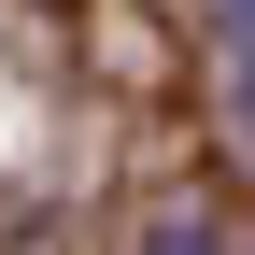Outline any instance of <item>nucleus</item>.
I'll return each mask as SVG.
<instances>
[{"mask_svg":"<svg viewBox=\"0 0 255 255\" xmlns=\"http://www.w3.org/2000/svg\"><path fill=\"white\" fill-rule=\"evenodd\" d=\"M213 71H227V128L255 142V0H213Z\"/></svg>","mask_w":255,"mask_h":255,"instance_id":"1","label":"nucleus"},{"mask_svg":"<svg viewBox=\"0 0 255 255\" xmlns=\"http://www.w3.org/2000/svg\"><path fill=\"white\" fill-rule=\"evenodd\" d=\"M227 255H255V241H227Z\"/></svg>","mask_w":255,"mask_h":255,"instance_id":"2","label":"nucleus"}]
</instances>
